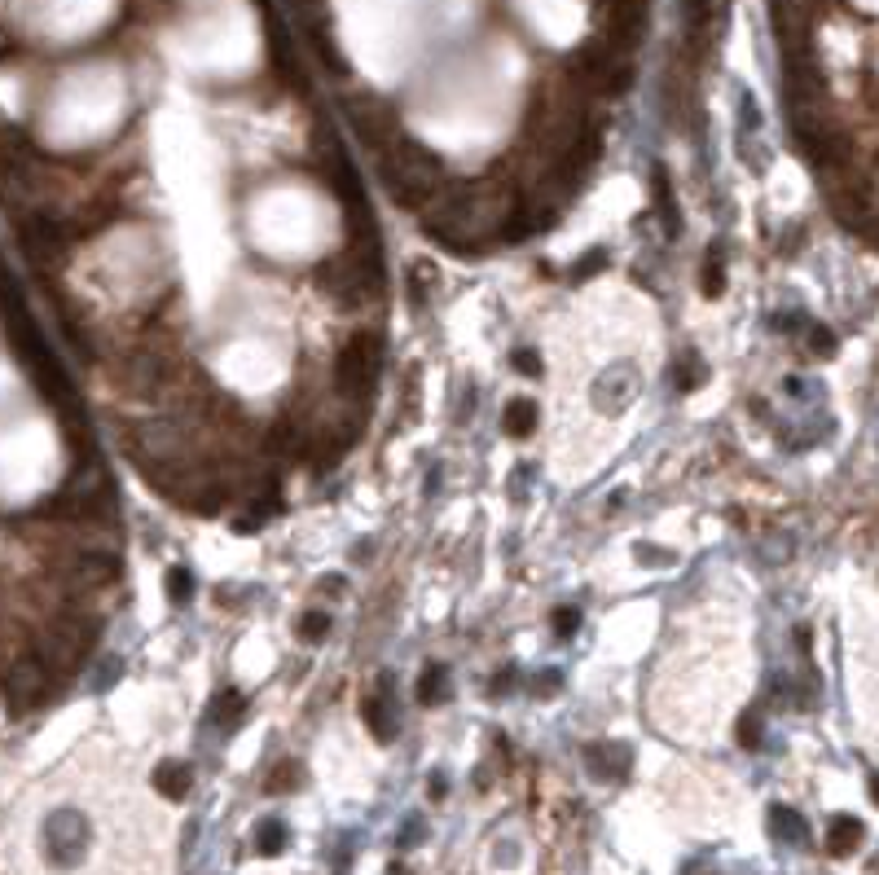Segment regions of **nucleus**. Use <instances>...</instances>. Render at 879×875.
<instances>
[{
    "label": "nucleus",
    "mask_w": 879,
    "mask_h": 875,
    "mask_svg": "<svg viewBox=\"0 0 879 875\" xmlns=\"http://www.w3.org/2000/svg\"><path fill=\"white\" fill-rule=\"evenodd\" d=\"M383 159V185H387V194L401 202V207H427L431 199H440V190L449 185V172H445V163L435 159L431 150H423L414 137H396L387 150L378 154Z\"/></svg>",
    "instance_id": "obj_1"
},
{
    "label": "nucleus",
    "mask_w": 879,
    "mask_h": 875,
    "mask_svg": "<svg viewBox=\"0 0 879 875\" xmlns=\"http://www.w3.org/2000/svg\"><path fill=\"white\" fill-rule=\"evenodd\" d=\"M378 361H383V348H378L374 335H352L348 344L339 348V361H334V387L339 396L352 400L356 409H365V400L374 392L378 383Z\"/></svg>",
    "instance_id": "obj_2"
},
{
    "label": "nucleus",
    "mask_w": 879,
    "mask_h": 875,
    "mask_svg": "<svg viewBox=\"0 0 879 875\" xmlns=\"http://www.w3.org/2000/svg\"><path fill=\"white\" fill-rule=\"evenodd\" d=\"M53 686H57V674H53L40 655H18L14 669L5 674V700H9L14 713H26V708L49 700Z\"/></svg>",
    "instance_id": "obj_3"
},
{
    "label": "nucleus",
    "mask_w": 879,
    "mask_h": 875,
    "mask_svg": "<svg viewBox=\"0 0 879 875\" xmlns=\"http://www.w3.org/2000/svg\"><path fill=\"white\" fill-rule=\"evenodd\" d=\"M629 761H633V752H629L625 744H589V748H585V766L598 778H625Z\"/></svg>",
    "instance_id": "obj_4"
},
{
    "label": "nucleus",
    "mask_w": 879,
    "mask_h": 875,
    "mask_svg": "<svg viewBox=\"0 0 879 875\" xmlns=\"http://www.w3.org/2000/svg\"><path fill=\"white\" fill-rule=\"evenodd\" d=\"M154 788H158L168 800H185V797H189V788H194V775H189V766H185V761H158V770H154Z\"/></svg>",
    "instance_id": "obj_5"
},
{
    "label": "nucleus",
    "mask_w": 879,
    "mask_h": 875,
    "mask_svg": "<svg viewBox=\"0 0 879 875\" xmlns=\"http://www.w3.org/2000/svg\"><path fill=\"white\" fill-rule=\"evenodd\" d=\"M365 722L374 730L383 744H392L396 739V717H392V700H387V691L378 695V700H365Z\"/></svg>",
    "instance_id": "obj_6"
},
{
    "label": "nucleus",
    "mask_w": 879,
    "mask_h": 875,
    "mask_svg": "<svg viewBox=\"0 0 879 875\" xmlns=\"http://www.w3.org/2000/svg\"><path fill=\"white\" fill-rule=\"evenodd\" d=\"M502 427H506V436H532L537 431V405L532 400H510L506 405V414H502Z\"/></svg>",
    "instance_id": "obj_7"
},
{
    "label": "nucleus",
    "mask_w": 879,
    "mask_h": 875,
    "mask_svg": "<svg viewBox=\"0 0 879 875\" xmlns=\"http://www.w3.org/2000/svg\"><path fill=\"white\" fill-rule=\"evenodd\" d=\"M655 207L664 211V229H669V238H678L681 229V216H678V202H673V185H669V172L664 168H655Z\"/></svg>",
    "instance_id": "obj_8"
},
{
    "label": "nucleus",
    "mask_w": 879,
    "mask_h": 875,
    "mask_svg": "<svg viewBox=\"0 0 879 875\" xmlns=\"http://www.w3.org/2000/svg\"><path fill=\"white\" fill-rule=\"evenodd\" d=\"M242 708H247V700H242L238 691H220V695L211 700V713H207V717H211L216 730H233L238 717H242Z\"/></svg>",
    "instance_id": "obj_9"
},
{
    "label": "nucleus",
    "mask_w": 879,
    "mask_h": 875,
    "mask_svg": "<svg viewBox=\"0 0 879 875\" xmlns=\"http://www.w3.org/2000/svg\"><path fill=\"white\" fill-rule=\"evenodd\" d=\"M445 695H449V669H445V664H427V674L418 682V704L435 708Z\"/></svg>",
    "instance_id": "obj_10"
},
{
    "label": "nucleus",
    "mask_w": 879,
    "mask_h": 875,
    "mask_svg": "<svg viewBox=\"0 0 879 875\" xmlns=\"http://www.w3.org/2000/svg\"><path fill=\"white\" fill-rule=\"evenodd\" d=\"M857 840H862V823L840 814V818L831 823V831H827V849H831V853H853Z\"/></svg>",
    "instance_id": "obj_11"
},
{
    "label": "nucleus",
    "mask_w": 879,
    "mask_h": 875,
    "mask_svg": "<svg viewBox=\"0 0 879 875\" xmlns=\"http://www.w3.org/2000/svg\"><path fill=\"white\" fill-rule=\"evenodd\" d=\"M700 286H703V295H721L726 291V264H721V242H712L708 247V260H703V277H700Z\"/></svg>",
    "instance_id": "obj_12"
},
{
    "label": "nucleus",
    "mask_w": 879,
    "mask_h": 875,
    "mask_svg": "<svg viewBox=\"0 0 879 875\" xmlns=\"http://www.w3.org/2000/svg\"><path fill=\"white\" fill-rule=\"evenodd\" d=\"M770 827L779 831L787 845H804V818L796 814V809H787V805H774V809H770Z\"/></svg>",
    "instance_id": "obj_13"
},
{
    "label": "nucleus",
    "mask_w": 879,
    "mask_h": 875,
    "mask_svg": "<svg viewBox=\"0 0 879 875\" xmlns=\"http://www.w3.org/2000/svg\"><path fill=\"white\" fill-rule=\"evenodd\" d=\"M255 849L264 853H281L286 849V823H277V818H264V823L255 827Z\"/></svg>",
    "instance_id": "obj_14"
},
{
    "label": "nucleus",
    "mask_w": 879,
    "mask_h": 875,
    "mask_svg": "<svg viewBox=\"0 0 879 875\" xmlns=\"http://www.w3.org/2000/svg\"><path fill=\"white\" fill-rule=\"evenodd\" d=\"M681 23L690 36H703L712 23V0H681Z\"/></svg>",
    "instance_id": "obj_15"
},
{
    "label": "nucleus",
    "mask_w": 879,
    "mask_h": 875,
    "mask_svg": "<svg viewBox=\"0 0 879 875\" xmlns=\"http://www.w3.org/2000/svg\"><path fill=\"white\" fill-rule=\"evenodd\" d=\"M291 788H300V766H295V761H281L277 770H269L264 792H291Z\"/></svg>",
    "instance_id": "obj_16"
},
{
    "label": "nucleus",
    "mask_w": 879,
    "mask_h": 875,
    "mask_svg": "<svg viewBox=\"0 0 879 875\" xmlns=\"http://www.w3.org/2000/svg\"><path fill=\"white\" fill-rule=\"evenodd\" d=\"M330 633V616L326 612H303L300 616V638L303 643H322Z\"/></svg>",
    "instance_id": "obj_17"
},
{
    "label": "nucleus",
    "mask_w": 879,
    "mask_h": 875,
    "mask_svg": "<svg viewBox=\"0 0 879 875\" xmlns=\"http://www.w3.org/2000/svg\"><path fill=\"white\" fill-rule=\"evenodd\" d=\"M168 599L172 602L194 599V576H189V568H172V572H168Z\"/></svg>",
    "instance_id": "obj_18"
},
{
    "label": "nucleus",
    "mask_w": 879,
    "mask_h": 875,
    "mask_svg": "<svg viewBox=\"0 0 879 875\" xmlns=\"http://www.w3.org/2000/svg\"><path fill=\"white\" fill-rule=\"evenodd\" d=\"M703 383V361L695 356V361H681L678 365V392H690V387H700Z\"/></svg>",
    "instance_id": "obj_19"
},
{
    "label": "nucleus",
    "mask_w": 879,
    "mask_h": 875,
    "mask_svg": "<svg viewBox=\"0 0 879 875\" xmlns=\"http://www.w3.org/2000/svg\"><path fill=\"white\" fill-rule=\"evenodd\" d=\"M577 629H580V612H577V607H558V612H554V633H558V638H572Z\"/></svg>",
    "instance_id": "obj_20"
},
{
    "label": "nucleus",
    "mask_w": 879,
    "mask_h": 875,
    "mask_svg": "<svg viewBox=\"0 0 879 875\" xmlns=\"http://www.w3.org/2000/svg\"><path fill=\"white\" fill-rule=\"evenodd\" d=\"M809 352H818V356H835V335H831L827 325H813V330H809Z\"/></svg>",
    "instance_id": "obj_21"
},
{
    "label": "nucleus",
    "mask_w": 879,
    "mask_h": 875,
    "mask_svg": "<svg viewBox=\"0 0 879 875\" xmlns=\"http://www.w3.org/2000/svg\"><path fill=\"white\" fill-rule=\"evenodd\" d=\"M510 365H515V370H524L527 378H541V356H537V352H532V348H515V356H510Z\"/></svg>",
    "instance_id": "obj_22"
},
{
    "label": "nucleus",
    "mask_w": 879,
    "mask_h": 875,
    "mask_svg": "<svg viewBox=\"0 0 879 875\" xmlns=\"http://www.w3.org/2000/svg\"><path fill=\"white\" fill-rule=\"evenodd\" d=\"M739 744H743V748H761V717H756V713H743V722H739Z\"/></svg>",
    "instance_id": "obj_23"
},
{
    "label": "nucleus",
    "mask_w": 879,
    "mask_h": 875,
    "mask_svg": "<svg viewBox=\"0 0 879 875\" xmlns=\"http://www.w3.org/2000/svg\"><path fill=\"white\" fill-rule=\"evenodd\" d=\"M739 110H743V128H748V132H756V124H761V119H756V101L748 98V93H743V101H739Z\"/></svg>",
    "instance_id": "obj_24"
},
{
    "label": "nucleus",
    "mask_w": 879,
    "mask_h": 875,
    "mask_svg": "<svg viewBox=\"0 0 879 875\" xmlns=\"http://www.w3.org/2000/svg\"><path fill=\"white\" fill-rule=\"evenodd\" d=\"M598 264H603V251H589L585 260L577 264V277H585V273H598Z\"/></svg>",
    "instance_id": "obj_25"
},
{
    "label": "nucleus",
    "mask_w": 879,
    "mask_h": 875,
    "mask_svg": "<svg viewBox=\"0 0 879 875\" xmlns=\"http://www.w3.org/2000/svg\"><path fill=\"white\" fill-rule=\"evenodd\" d=\"M515 682V669H502V674L493 677V695H506V686Z\"/></svg>",
    "instance_id": "obj_26"
},
{
    "label": "nucleus",
    "mask_w": 879,
    "mask_h": 875,
    "mask_svg": "<svg viewBox=\"0 0 879 875\" xmlns=\"http://www.w3.org/2000/svg\"><path fill=\"white\" fill-rule=\"evenodd\" d=\"M431 797H435V800L445 797V775H431Z\"/></svg>",
    "instance_id": "obj_27"
},
{
    "label": "nucleus",
    "mask_w": 879,
    "mask_h": 875,
    "mask_svg": "<svg viewBox=\"0 0 879 875\" xmlns=\"http://www.w3.org/2000/svg\"><path fill=\"white\" fill-rule=\"evenodd\" d=\"M871 797H875V805H879V775H871Z\"/></svg>",
    "instance_id": "obj_28"
}]
</instances>
